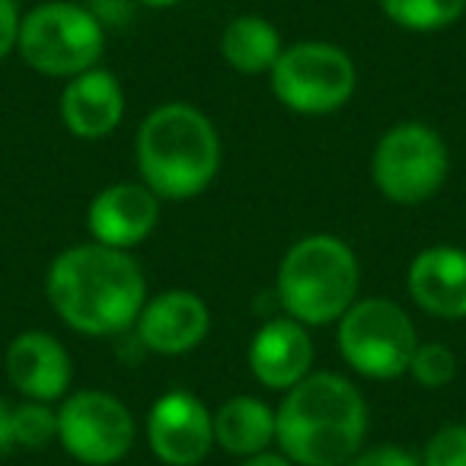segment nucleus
Wrapping results in <instances>:
<instances>
[{
  "label": "nucleus",
  "instance_id": "1",
  "mask_svg": "<svg viewBox=\"0 0 466 466\" xmlns=\"http://www.w3.org/2000/svg\"><path fill=\"white\" fill-rule=\"evenodd\" d=\"M46 298L67 329L86 339H118L135 329L147 304V279L131 253L90 240L55 256Z\"/></svg>",
  "mask_w": 466,
  "mask_h": 466
},
{
  "label": "nucleus",
  "instance_id": "2",
  "mask_svg": "<svg viewBox=\"0 0 466 466\" xmlns=\"http://www.w3.org/2000/svg\"><path fill=\"white\" fill-rule=\"evenodd\" d=\"M368 400L336 370H310L275 406V444L294 466H345L364 451Z\"/></svg>",
  "mask_w": 466,
  "mask_h": 466
},
{
  "label": "nucleus",
  "instance_id": "3",
  "mask_svg": "<svg viewBox=\"0 0 466 466\" xmlns=\"http://www.w3.org/2000/svg\"><path fill=\"white\" fill-rule=\"evenodd\" d=\"M141 182L160 201H188L220 169V135L192 103H163L141 118L135 135Z\"/></svg>",
  "mask_w": 466,
  "mask_h": 466
},
{
  "label": "nucleus",
  "instance_id": "4",
  "mask_svg": "<svg viewBox=\"0 0 466 466\" xmlns=\"http://www.w3.org/2000/svg\"><path fill=\"white\" fill-rule=\"evenodd\" d=\"M361 262L336 233H307L279 262L275 294L281 310L307 329L332 326L358 300Z\"/></svg>",
  "mask_w": 466,
  "mask_h": 466
},
{
  "label": "nucleus",
  "instance_id": "5",
  "mask_svg": "<svg viewBox=\"0 0 466 466\" xmlns=\"http://www.w3.org/2000/svg\"><path fill=\"white\" fill-rule=\"evenodd\" d=\"M16 55L42 77L71 80L99 67L106 55V26L86 4L46 0L23 14Z\"/></svg>",
  "mask_w": 466,
  "mask_h": 466
},
{
  "label": "nucleus",
  "instance_id": "6",
  "mask_svg": "<svg viewBox=\"0 0 466 466\" xmlns=\"http://www.w3.org/2000/svg\"><path fill=\"white\" fill-rule=\"evenodd\" d=\"M339 355L368 380H396L409 374L419 332L406 310L387 298H358L336 323Z\"/></svg>",
  "mask_w": 466,
  "mask_h": 466
},
{
  "label": "nucleus",
  "instance_id": "7",
  "mask_svg": "<svg viewBox=\"0 0 466 466\" xmlns=\"http://www.w3.org/2000/svg\"><path fill=\"white\" fill-rule=\"evenodd\" d=\"M272 93L294 116H332L345 109L358 90V67L345 48L332 42H294L268 74Z\"/></svg>",
  "mask_w": 466,
  "mask_h": 466
},
{
  "label": "nucleus",
  "instance_id": "8",
  "mask_svg": "<svg viewBox=\"0 0 466 466\" xmlns=\"http://www.w3.org/2000/svg\"><path fill=\"white\" fill-rule=\"evenodd\" d=\"M451 150L425 122H400L383 131L370 154V179L393 205H421L444 188Z\"/></svg>",
  "mask_w": 466,
  "mask_h": 466
},
{
  "label": "nucleus",
  "instance_id": "9",
  "mask_svg": "<svg viewBox=\"0 0 466 466\" xmlns=\"http://www.w3.org/2000/svg\"><path fill=\"white\" fill-rule=\"evenodd\" d=\"M137 421L106 390H74L58 402V444L84 466H116L135 451Z\"/></svg>",
  "mask_w": 466,
  "mask_h": 466
},
{
  "label": "nucleus",
  "instance_id": "10",
  "mask_svg": "<svg viewBox=\"0 0 466 466\" xmlns=\"http://www.w3.org/2000/svg\"><path fill=\"white\" fill-rule=\"evenodd\" d=\"M144 438L163 466H201L214 451V412L188 390H169L150 406Z\"/></svg>",
  "mask_w": 466,
  "mask_h": 466
},
{
  "label": "nucleus",
  "instance_id": "11",
  "mask_svg": "<svg viewBox=\"0 0 466 466\" xmlns=\"http://www.w3.org/2000/svg\"><path fill=\"white\" fill-rule=\"evenodd\" d=\"M131 332L147 355H188L211 332V310H208L205 298H198L195 291L173 288V291H160L157 298H147Z\"/></svg>",
  "mask_w": 466,
  "mask_h": 466
},
{
  "label": "nucleus",
  "instance_id": "12",
  "mask_svg": "<svg viewBox=\"0 0 466 466\" xmlns=\"http://www.w3.org/2000/svg\"><path fill=\"white\" fill-rule=\"evenodd\" d=\"M160 224V198L137 182H112L93 195L86 208V230L93 243L131 253Z\"/></svg>",
  "mask_w": 466,
  "mask_h": 466
},
{
  "label": "nucleus",
  "instance_id": "13",
  "mask_svg": "<svg viewBox=\"0 0 466 466\" xmlns=\"http://www.w3.org/2000/svg\"><path fill=\"white\" fill-rule=\"evenodd\" d=\"M4 370L10 387L23 400L35 402H61L74 383V364L65 342L46 329H26L10 339Z\"/></svg>",
  "mask_w": 466,
  "mask_h": 466
},
{
  "label": "nucleus",
  "instance_id": "14",
  "mask_svg": "<svg viewBox=\"0 0 466 466\" xmlns=\"http://www.w3.org/2000/svg\"><path fill=\"white\" fill-rule=\"evenodd\" d=\"M313 358H317V345L310 329L288 313L266 319L253 332L247 351L249 374L272 393H288L291 387H298L313 370Z\"/></svg>",
  "mask_w": 466,
  "mask_h": 466
},
{
  "label": "nucleus",
  "instance_id": "15",
  "mask_svg": "<svg viewBox=\"0 0 466 466\" xmlns=\"http://www.w3.org/2000/svg\"><path fill=\"white\" fill-rule=\"evenodd\" d=\"M61 122L80 141H103L116 135L125 118V86L109 67H90L61 90Z\"/></svg>",
  "mask_w": 466,
  "mask_h": 466
},
{
  "label": "nucleus",
  "instance_id": "16",
  "mask_svg": "<svg viewBox=\"0 0 466 466\" xmlns=\"http://www.w3.org/2000/svg\"><path fill=\"white\" fill-rule=\"evenodd\" d=\"M406 291L419 310L438 319H466V249L428 247L409 262Z\"/></svg>",
  "mask_w": 466,
  "mask_h": 466
},
{
  "label": "nucleus",
  "instance_id": "17",
  "mask_svg": "<svg viewBox=\"0 0 466 466\" xmlns=\"http://www.w3.org/2000/svg\"><path fill=\"white\" fill-rule=\"evenodd\" d=\"M275 444V409L259 396H230L214 409V447L237 460L256 457Z\"/></svg>",
  "mask_w": 466,
  "mask_h": 466
},
{
  "label": "nucleus",
  "instance_id": "18",
  "mask_svg": "<svg viewBox=\"0 0 466 466\" xmlns=\"http://www.w3.org/2000/svg\"><path fill=\"white\" fill-rule=\"evenodd\" d=\"M285 52L281 33L272 20L256 14L233 16L220 33V58L227 67L247 77H259V74H272L275 61Z\"/></svg>",
  "mask_w": 466,
  "mask_h": 466
},
{
  "label": "nucleus",
  "instance_id": "19",
  "mask_svg": "<svg viewBox=\"0 0 466 466\" xmlns=\"http://www.w3.org/2000/svg\"><path fill=\"white\" fill-rule=\"evenodd\" d=\"M380 14L406 33H438L466 14V0H377Z\"/></svg>",
  "mask_w": 466,
  "mask_h": 466
},
{
  "label": "nucleus",
  "instance_id": "20",
  "mask_svg": "<svg viewBox=\"0 0 466 466\" xmlns=\"http://www.w3.org/2000/svg\"><path fill=\"white\" fill-rule=\"evenodd\" d=\"M14 441L23 451H42L58 441V409L55 402L23 400L14 406Z\"/></svg>",
  "mask_w": 466,
  "mask_h": 466
},
{
  "label": "nucleus",
  "instance_id": "21",
  "mask_svg": "<svg viewBox=\"0 0 466 466\" xmlns=\"http://www.w3.org/2000/svg\"><path fill=\"white\" fill-rule=\"evenodd\" d=\"M409 377L421 390H444L457 380V355L444 342H419L412 361H409Z\"/></svg>",
  "mask_w": 466,
  "mask_h": 466
},
{
  "label": "nucleus",
  "instance_id": "22",
  "mask_svg": "<svg viewBox=\"0 0 466 466\" xmlns=\"http://www.w3.org/2000/svg\"><path fill=\"white\" fill-rule=\"evenodd\" d=\"M421 466H466V425H441L421 447Z\"/></svg>",
  "mask_w": 466,
  "mask_h": 466
},
{
  "label": "nucleus",
  "instance_id": "23",
  "mask_svg": "<svg viewBox=\"0 0 466 466\" xmlns=\"http://www.w3.org/2000/svg\"><path fill=\"white\" fill-rule=\"evenodd\" d=\"M345 466H421V460L400 444H380V447H368V451H361Z\"/></svg>",
  "mask_w": 466,
  "mask_h": 466
},
{
  "label": "nucleus",
  "instance_id": "24",
  "mask_svg": "<svg viewBox=\"0 0 466 466\" xmlns=\"http://www.w3.org/2000/svg\"><path fill=\"white\" fill-rule=\"evenodd\" d=\"M23 26L20 0H0V61H7L16 52Z\"/></svg>",
  "mask_w": 466,
  "mask_h": 466
},
{
  "label": "nucleus",
  "instance_id": "25",
  "mask_svg": "<svg viewBox=\"0 0 466 466\" xmlns=\"http://www.w3.org/2000/svg\"><path fill=\"white\" fill-rule=\"evenodd\" d=\"M10 451H16L14 441V402H7L0 396V457H7Z\"/></svg>",
  "mask_w": 466,
  "mask_h": 466
},
{
  "label": "nucleus",
  "instance_id": "26",
  "mask_svg": "<svg viewBox=\"0 0 466 466\" xmlns=\"http://www.w3.org/2000/svg\"><path fill=\"white\" fill-rule=\"evenodd\" d=\"M237 466H294V463L281 451H262V453H256V457L240 460Z\"/></svg>",
  "mask_w": 466,
  "mask_h": 466
},
{
  "label": "nucleus",
  "instance_id": "27",
  "mask_svg": "<svg viewBox=\"0 0 466 466\" xmlns=\"http://www.w3.org/2000/svg\"><path fill=\"white\" fill-rule=\"evenodd\" d=\"M131 4L147 7V10H169V7H176V4H182V0H131Z\"/></svg>",
  "mask_w": 466,
  "mask_h": 466
}]
</instances>
